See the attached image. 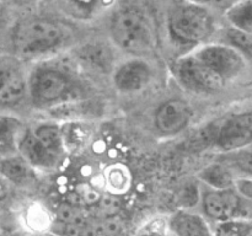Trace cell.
I'll list each match as a JSON object with an SVG mask.
<instances>
[{
    "label": "cell",
    "instance_id": "cell-1",
    "mask_svg": "<svg viewBox=\"0 0 252 236\" xmlns=\"http://www.w3.org/2000/svg\"><path fill=\"white\" fill-rule=\"evenodd\" d=\"M216 20L211 10L189 0L176 2L169 10L167 31L174 43L196 47L208 43L216 33Z\"/></svg>",
    "mask_w": 252,
    "mask_h": 236
},
{
    "label": "cell",
    "instance_id": "cell-2",
    "mask_svg": "<svg viewBox=\"0 0 252 236\" xmlns=\"http://www.w3.org/2000/svg\"><path fill=\"white\" fill-rule=\"evenodd\" d=\"M110 34L118 48L137 57L148 56L157 46L152 20L137 6L121 7L112 15Z\"/></svg>",
    "mask_w": 252,
    "mask_h": 236
},
{
    "label": "cell",
    "instance_id": "cell-3",
    "mask_svg": "<svg viewBox=\"0 0 252 236\" xmlns=\"http://www.w3.org/2000/svg\"><path fill=\"white\" fill-rule=\"evenodd\" d=\"M17 151L32 169L56 167L64 154L61 129L49 123L30 128L17 140Z\"/></svg>",
    "mask_w": 252,
    "mask_h": 236
},
{
    "label": "cell",
    "instance_id": "cell-4",
    "mask_svg": "<svg viewBox=\"0 0 252 236\" xmlns=\"http://www.w3.org/2000/svg\"><path fill=\"white\" fill-rule=\"evenodd\" d=\"M14 48L22 56H38L57 49L64 41V30L44 17H27L12 30Z\"/></svg>",
    "mask_w": 252,
    "mask_h": 236
},
{
    "label": "cell",
    "instance_id": "cell-5",
    "mask_svg": "<svg viewBox=\"0 0 252 236\" xmlns=\"http://www.w3.org/2000/svg\"><path fill=\"white\" fill-rule=\"evenodd\" d=\"M191 52L225 85L240 78L246 70L248 59L225 43H204Z\"/></svg>",
    "mask_w": 252,
    "mask_h": 236
},
{
    "label": "cell",
    "instance_id": "cell-6",
    "mask_svg": "<svg viewBox=\"0 0 252 236\" xmlns=\"http://www.w3.org/2000/svg\"><path fill=\"white\" fill-rule=\"evenodd\" d=\"M74 83L65 71L57 68H39L30 80L29 90L37 107H52L64 102L73 93Z\"/></svg>",
    "mask_w": 252,
    "mask_h": 236
},
{
    "label": "cell",
    "instance_id": "cell-7",
    "mask_svg": "<svg viewBox=\"0 0 252 236\" xmlns=\"http://www.w3.org/2000/svg\"><path fill=\"white\" fill-rule=\"evenodd\" d=\"M202 208L208 218L221 221L251 220V199L241 197L235 189L209 188L202 194Z\"/></svg>",
    "mask_w": 252,
    "mask_h": 236
},
{
    "label": "cell",
    "instance_id": "cell-8",
    "mask_svg": "<svg viewBox=\"0 0 252 236\" xmlns=\"http://www.w3.org/2000/svg\"><path fill=\"white\" fill-rule=\"evenodd\" d=\"M174 73L185 88L196 92H217L226 86L191 51L177 59L174 65Z\"/></svg>",
    "mask_w": 252,
    "mask_h": 236
},
{
    "label": "cell",
    "instance_id": "cell-9",
    "mask_svg": "<svg viewBox=\"0 0 252 236\" xmlns=\"http://www.w3.org/2000/svg\"><path fill=\"white\" fill-rule=\"evenodd\" d=\"M252 139V116L250 111L235 113L226 118L217 132L214 147L224 152L249 148Z\"/></svg>",
    "mask_w": 252,
    "mask_h": 236
},
{
    "label": "cell",
    "instance_id": "cell-10",
    "mask_svg": "<svg viewBox=\"0 0 252 236\" xmlns=\"http://www.w3.org/2000/svg\"><path fill=\"white\" fill-rule=\"evenodd\" d=\"M192 110L189 103L180 98H171L161 103L154 115V124L164 135H175L189 125Z\"/></svg>",
    "mask_w": 252,
    "mask_h": 236
},
{
    "label": "cell",
    "instance_id": "cell-11",
    "mask_svg": "<svg viewBox=\"0 0 252 236\" xmlns=\"http://www.w3.org/2000/svg\"><path fill=\"white\" fill-rule=\"evenodd\" d=\"M153 76L149 64L143 59H130L121 64L115 71L113 83L123 93H133L147 88Z\"/></svg>",
    "mask_w": 252,
    "mask_h": 236
},
{
    "label": "cell",
    "instance_id": "cell-12",
    "mask_svg": "<svg viewBox=\"0 0 252 236\" xmlns=\"http://www.w3.org/2000/svg\"><path fill=\"white\" fill-rule=\"evenodd\" d=\"M26 91L27 83L22 71L14 64L0 63V105H17Z\"/></svg>",
    "mask_w": 252,
    "mask_h": 236
},
{
    "label": "cell",
    "instance_id": "cell-13",
    "mask_svg": "<svg viewBox=\"0 0 252 236\" xmlns=\"http://www.w3.org/2000/svg\"><path fill=\"white\" fill-rule=\"evenodd\" d=\"M175 236H213L203 216L189 210H177L167 219Z\"/></svg>",
    "mask_w": 252,
    "mask_h": 236
},
{
    "label": "cell",
    "instance_id": "cell-14",
    "mask_svg": "<svg viewBox=\"0 0 252 236\" xmlns=\"http://www.w3.org/2000/svg\"><path fill=\"white\" fill-rule=\"evenodd\" d=\"M230 27L250 33L252 31L251 0H238L224 11Z\"/></svg>",
    "mask_w": 252,
    "mask_h": 236
},
{
    "label": "cell",
    "instance_id": "cell-15",
    "mask_svg": "<svg viewBox=\"0 0 252 236\" xmlns=\"http://www.w3.org/2000/svg\"><path fill=\"white\" fill-rule=\"evenodd\" d=\"M199 178L207 186H209V188L223 189L231 188L235 177H234L230 167L224 166L223 164H212L202 170L199 174Z\"/></svg>",
    "mask_w": 252,
    "mask_h": 236
},
{
    "label": "cell",
    "instance_id": "cell-16",
    "mask_svg": "<svg viewBox=\"0 0 252 236\" xmlns=\"http://www.w3.org/2000/svg\"><path fill=\"white\" fill-rule=\"evenodd\" d=\"M32 167L20 155H11L4 157L0 164V174L6 181L21 183L31 176Z\"/></svg>",
    "mask_w": 252,
    "mask_h": 236
},
{
    "label": "cell",
    "instance_id": "cell-17",
    "mask_svg": "<svg viewBox=\"0 0 252 236\" xmlns=\"http://www.w3.org/2000/svg\"><path fill=\"white\" fill-rule=\"evenodd\" d=\"M19 123L14 118L0 116V155L11 156L17 151Z\"/></svg>",
    "mask_w": 252,
    "mask_h": 236
},
{
    "label": "cell",
    "instance_id": "cell-18",
    "mask_svg": "<svg viewBox=\"0 0 252 236\" xmlns=\"http://www.w3.org/2000/svg\"><path fill=\"white\" fill-rule=\"evenodd\" d=\"M113 0H65L66 5L79 19H91L107 9Z\"/></svg>",
    "mask_w": 252,
    "mask_h": 236
},
{
    "label": "cell",
    "instance_id": "cell-19",
    "mask_svg": "<svg viewBox=\"0 0 252 236\" xmlns=\"http://www.w3.org/2000/svg\"><path fill=\"white\" fill-rule=\"evenodd\" d=\"M213 236H252L251 220L233 219L218 223Z\"/></svg>",
    "mask_w": 252,
    "mask_h": 236
},
{
    "label": "cell",
    "instance_id": "cell-20",
    "mask_svg": "<svg viewBox=\"0 0 252 236\" xmlns=\"http://www.w3.org/2000/svg\"><path fill=\"white\" fill-rule=\"evenodd\" d=\"M225 38L228 41V46L233 47L238 52H240L246 59H250L251 56V34L246 32L236 30L234 27H229L225 32Z\"/></svg>",
    "mask_w": 252,
    "mask_h": 236
},
{
    "label": "cell",
    "instance_id": "cell-21",
    "mask_svg": "<svg viewBox=\"0 0 252 236\" xmlns=\"http://www.w3.org/2000/svg\"><path fill=\"white\" fill-rule=\"evenodd\" d=\"M57 221L62 224H84L86 223L85 214L79 208L71 203L59 204L56 210Z\"/></svg>",
    "mask_w": 252,
    "mask_h": 236
},
{
    "label": "cell",
    "instance_id": "cell-22",
    "mask_svg": "<svg viewBox=\"0 0 252 236\" xmlns=\"http://www.w3.org/2000/svg\"><path fill=\"white\" fill-rule=\"evenodd\" d=\"M137 236H175L165 218H153L138 230Z\"/></svg>",
    "mask_w": 252,
    "mask_h": 236
},
{
    "label": "cell",
    "instance_id": "cell-23",
    "mask_svg": "<svg viewBox=\"0 0 252 236\" xmlns=\"http://www.w3.org/2000/svg\"><path fill=\"white\" fill-rule=\"evenodd\" d=\"M189 1H193L196 2V4L202 5V6H204L208 10L214 9L224 12L226 9H229L234 2L238 1V0H189Z\"/></svg>",
    "mask_w": 252,
    "mask_h": 236
},
{
    "label": "cell",
    "instance_id": "cell-24",
    "mask_svg": "<svg viewBox=\"0 0 252 236\" xmlns=\"http://www.w3.org/2000/svg\"><path fill=\"white\" fill-rule=\"evenodd\" d=\"M251 179L250 177H241V178H235L234 179V184H233V188L240 194L241 197L244 198H248L251 199Z\"/></svg>",
    "mask_w": 252,
    "mask_h": 236
},
{
    "label": "cell",
    "instance_id": "cell-25",
    "mask_svg": "<svg viewBox=\"0 0 252 236\" xmlns=\"http://www.w3.org/2000/svg\"><path fill=\"white\" fill-rule=\"evenodd\" d=\"M118 206H120V204H118L116 197H106V198L103 197V198H101V209L106 213L113 214L116 210H118Z\"/></svg>",
    "mask_w": 252,
    "mask_h": 236
},
{
    "label": "cell",
    "instance_id": "cell-26",
    "mask_svg": "<svg viewBox=\"0 0 252 236\" xmlns=\"http://www.w3.org/2000/svg\"><path fill=\"white\" fill-rule=\"evenodd\" d=\"M7 197H9V186H7V181L4 177L0 176V206L6 202Z\"/></svg>",
    "mask_w": 252,
    "mask_h": 236
},
{
    "label": "cell",
    "instance_id": "cell-27",
    "mask_svg": "<svg viewBox=\"0 0 252 236\" xmlns=\"http://www.w3.org/2000/svg\"><path fill=\"white\" fill-rule=\"evenodd\" d=\"M38 0H14V2L19 6H31V5L36 4Z\"/></svg>",
    "mask_w": 252,
    "mask_h": 236
},
{
    "label": "cell",
    "instance_id": "cell-28",
    "mask_svg": "<svg viewBox=\"0 0 252 236\" xmlns=\"http://www.w3.org/2000/svg\"><path fill=\"white\" fill-rule=\"evenodd\" d=\"M0 236H19V235L15 233H12V231H10V230H1L0 231Z\"/></svg>",
    "mask_w": 252,
    "mask_h": 236
},
{
    "label": "cell",
    "instance_id": "cell-29",
    "mask_svg": "<svg viewBox=\"0 0 252 236\" xmlns=\"http://www.w3.org/2000/svg\"><path fill=\"white\" fill-rule=\"evenodd\" d=\"M31 236H56L53 233H38V234H33Z\"/></svg>",
    "mask_w": 252,
    "mask_h": 236
},
{
    "label": "cell",
    "instance_id": "cell-30",
    "mask_svg": "<svg viewBox=\"0 0 252 236\" xmlns=\"http://www.w3.org/2000/svg\"><path fill=\"white\" fill-rule=\"evenodd\" d=\"M7 1H14V0H0V4H1V2H7Z\"/></svg>",
    "mask_w": 252,
    "mask_h": 236
},
{
    "label": "cell",
    "instance_id": "cell-31",
    "mask_svg": "<svg viewBox=\"0 0 252 236\" xmlns=\"http://www.w3.org/2000/svg\"><path fill=\"white\" fill-rule=\"evenodd\" d=\"M0 231H1V228H0Z\"/></svg>",
    "mask_w": 252,
    "mask_h": 236
},
{
    "label": "cell",
    "instance_id": "cell-32",
    "mask_svg": "<svg viewBox=\"0 0 252 236\" xmlns=\"http://www.w3.org/2000/svg\"><path fill=\"white\" fill-rule=\"evenodd\" d=\"M0 209H1V206H0Z\"/></svg>",
    "mask_w": 252,
    "mask_h": 236
}]
</instances>
